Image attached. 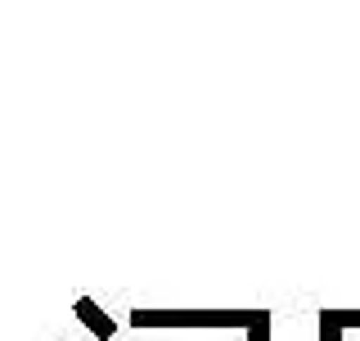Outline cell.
<instances>
[{"label":"cell","instance_id":"obj_1","mask_svg":"<svg viewBox=\"0 0 360 341\" xmlns=\"http://www.w3.org/2000/svg\"><path fill=\"white\" fill-rule=\"evenodd\" d=\"M77 319H82V323H86L95 337H104V341H108L112 333H117V328H112V319H108V314L99 310V305L90 301V297H77Z\"/></svg>","mask_w":360,"mask_h":341},{"label":"cell","instance_id":"obj_2","mask_svg":"<svg viewBox=\"0 0 360 341\" xmlns=\"http://www.w3.org/2000/svg\"><path fill=\"white\" fill-rule=\"evenodd\" d=\"M248 333H252V341H270V333H266V314H262V323H252Z\"/></svg>","mask_w":360,"mask_h":341}]
</instances>
